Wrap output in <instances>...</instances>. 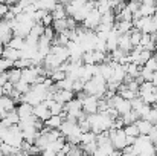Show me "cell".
Returning <instances> with one entry per match:
<instances>
[{
  "mask_svg": "<svg viewBox=\"0 0 157 156\" xmlns=\"http://www.w3.org/2000/svg\"><path fill=\"white\" fill-rule=\"evenodd\" d=\"M145 119H148L151 124H157V104L156 106H151V110H150V113L147 115V118Z\"/></svg>",
  "mask_w": 157,
  "mask_h": 156,
  "instance_id": "28",
  "label": "cell"
},
{
  "mask_svg": "<svg viewBox=\"0 0 157 156\" xmlns=\"http://www.w3.org/2000/svg\"><path fill=\"white\" fill-rule=\"evenodd\" d=\"M154 95H156V98H157V86H156V89H154Z\"/></svg>",
  "mask_w": 157,
  "mask_h": 156,
  "instance_id": "37",
  "label": "cell"
},
{
  "mask_svg": "<svg viewBox=\"0 0 157 156\" xmlns=\"http://www.w3.org/2000/svg\"><path fill=\"white\" fill-rule=\"evenodd\" d=\"M73 98H75V92L73 90H55V94H53V100L61 104L69 103Z\"/></svg>",
  "mask_w": 157,
  "mask_h": 156,
  "instance_id": "7",
  "label": "cell"
},
{
  "mask_svg": "<svg viewBox=\"0 0 157 156\" xmlns=\"http://www.w3.org/2000/svg\"><path fill=\"white\" fill-rule=\"evenodd\" d=\"M34 116L37 118V119H40V121H46V119H49L51 118V110H49V107L46 106V103L43 101V103L37 104V106H34Z\"/></svg>",
  "mask_w": 157,
  "mask_h": 156,
  "instance_id": "6",
  "label": "cell"
},
{
  "mask_svg": "<svg viewBox=\"0 0 157 156\" xmlns=\"http://www.w3.org/2000/svg\"><path fill=\"white\" fill-rule=\"evenodd\" d=\"M44 28H48V26H52V23H53V18H52V14L51 12H48L43 18H41V22H40Z\"/></svg>",
  "mask_w": 157,
  "mask_h": 156,
  "instance_id": "30",
  "label": "cell"
},
{
  "mask_svg": "<svg viewBox=\"0 0 157 156\" xmlns=\"http://www.w3.org/2000/svg\"><path fill=\"white\" fill-rule=\"evenodd\" d=\"M8 83V74L6 72H0V87H3Z\"/></svg>",
  "mask_w": 157,
  "mask_h": 156,
  "instance_id": "32",
  "label": "cell"
},
{
  "mask_svg": "<svg viewBox=\"0 0 157 156\" xmlns=\"http://www.w3.org/2000/svg\"><path fill=\"white\" fill-rule=\"evenodd\" d=\"M139 119V115H137V112L136 110H130L128 113H125V115H122V121H124V127L125 126H128V124H134L136 121Z\"/></svg>",
  "mask_w": 157,
  "mask_h": 156,
  "instance_id": "21",
  "label": "cell"
},
{
  "mask_svg": "<svg viewBox=\"0 0 157 156\" xmlns=\"http://www.w3.org/2000/svg\"><path fill=\"white\" fill-rule=\"evenodd\" d=\"M21 80L26 81V83H29V84L32 86V84H35V83H41V81L44 80V77H40L37 66H31V67L21 69Z\"/></svg>",
  "mask_w": 157,
  "mask_h": 156,
  "instance_id": "3",
  "label": "cell"
},
{
  "mask_svg": "<svg viewBox=\"0 0 157 156\" xmlns=\"http://www.w3.org/2000/svg\"><path fill=\"white\" fill-rule=\"evenodd\" d=\"M6 74H8V81L12 83V84H15L17 81L21 80V70L17 69V67H11V69H8Z\"/></svg>",
  "mask_w": 157,
  "mask_h": 156,
  "instance_id": "19",
  "label": "cell"
},
{
  "mask_svg": "<svg viewBox=\"0 0 157 156\" xmlns=\"http://www.w3.org/2000/svg\"><path fill=\"white\" fill-rule=\"evenodd\" d=\"M110 142L114 147V150H122L124 147H127V135L124 132V129H110Z\"/></svg>",
  "mask_w": 157,
  "mask_h": 156,
  "instance_id": "2",
  "label": "cell"
},
{
  "mask_svg": "<svg viewBox=\"0 0 157 156\" xmlns=\"http://www.w3.org/2000/svg\"><path fill=\"white\" fill-rule=\"evenodd\" d=\"M117 48H119L121 51H124L125 54H128V52L133 49V46H131V43H130L128 34H119V37H117Z\"/></svg>",
  "mask_w": 157,
  "mask_h": 156,
  "instance_id": "13",
  "label": "cell"
},
{
  "mask_svg": "<svg viewBox=\"0 0 157 156\" xmlns=\"http://www.w3.org/2000/svg\"><path fill=\"white\" fill-rule=\"evenodd\" d=\"M6 46H9V48H12V49H17V51H21V49L25 48V38L12 35V38L9 40V43H8Z\"/></svg>",
  "mask_w": 157,
  "mask_h": 156,
  "instance_id": "22",
  "label": "cell"
},
{
  "mask_svg": "<svg viewBox=\"0 0 157 156\" xmlns=\"http://www.w3.org/2000/svg\"><path fill=\"white\" fill-rule=\"evenodd\" d=\"M117 37H119V34H117V31L113 28V29L108 32L107 40H105L107 52H111V51H114V49H117Z\"/></svg>",
  "mask_w": 157,
  "mask_h": 156,
  "instance_id": "10",
  "label": "cell"
},
{
  "mask_svg": "<svg viewBox=\"0 0 157 156\" xmlns=\"http://www.w3.org/2000/svg\"><path fill=\"white\" fill-rule=\"evenodd\" d=\"M144 67H145V69H148V70H151V72H156L157 70V60L154 58V57H151V58L144 64Z\"/></svg>",
  "mask_w": 157,
  "mask_h": 156,
  "instance_id": "29",
  "label": "cell"
},
{
  "mask_svg": "<svg viewBox=\"0 0 157 156\" xmlns=\"http://www.w3.org/2000/svg\"><path fill=\"white\" fill-rule=\"evenodd\" d=\"M87 95H95L99 100L104 98L105 92H107V81L101 75H95L93 78H90L89 81L84 83V90Z\"/></svg>",
  "mask_w": 157,
  "mask_h": 156,
  "instance_id": "1",
  "label": "cell"
},
{
  "mask_svg": "<svg viewBox=\"0 0 157 156\" xmlns=\"http://www.w3.org/2000/svg\"><path fill=\"white\" fill-rule=\"evenodd\" d=\"M134 141H136V138H134V136H127V146H133V144H134Z\"/></svg>",
  "mask_w": 157,
  "mask_h": 156,
  "instance_id": "33",
  "label": "cell"
},
{
  "mask_svg": "<svg viewBox=\"0 0 157 156\" xmlns=\"http://www.w3.org/2000/svg\"><path fill=\"white\" fill-rule=\"evenodd\" d=\"M0 97H3V87H0Z\"/></svg>",
  "mask_w": 157,
  "mask_h": 156,
  "instance_id": "36",
  "label": "cell"
},
{
  "mask_svg": "<svg viewBox=\"0 0 157 156\" xmlns=\"http://www.w3.org/2000/svg\"><path fill=\"white\" fill-rule=\"evenodd\" d=\"M96 69H98V64H82V69H81V78L84 83L89 81L90 78H93L96 75Z\"/></svg>",
  "mask_w": 157,
  "mask_h": 156,
  "instance_id": "8",
  "label": "cell"
},
{
  "mask_svg": "<svg viewBox=\"0 0 157 156\" xmlns=\"http://www.w3.org/2000/svg\"><path fill=\"white\" fill-rule=\"evenodd\" d=\"M0 156H5V155H2V153H0Z\"/></svg>",
  "mask_w": 157,
  "mask_h": 156,
  "instance_id": "38",
  "label": "cell"
},
{
  "mask_svg": "<svg viewBox=\"0 0 157 156\" xmlns=\"http://www.w3.org/2000/svg\"><path fill=\"white\" fill-rule=\"evenodd\" d=\"M99 23H101V14H99L98 9L95 8V9H92V11L89 12V15L82 20L81 25H82V28H86V29H89V31H95Z\"/></svg>",
  "mask_w": 157,
  "mask_h": 156,
  "instance_id": "4",
  "label": "cell"
},
{
  "mask_svg": "<svg viewBox=\"0 0 157 156\" xmlns=\"http://www.w3.org/2000/svg\"><path fill=\"white\" fill-rule=\"evenodd\" d=\"M124 132H125L127 136H134V138H137V136L140 135V133H139V129H137V126H136V122L125 126V127H124Z\"/></svg>",
  "mask_w": 157,
  "mask_h": 156,
  "instance_id": "26",
  "label": "cell"
},
{
  "mask_svg": "<svg viewBox=\"0 0 157 156\" xmlns=\"http://www.w3.org/2000/svg\"><path fill=\"white\" fill-rule=\"evenodd\" d=\"M56 0H35V8L37 9H43L46 12H52V9L56 6Z\"/></svg>",
  "mask_w": 157,
  "mask_h": 156,
  "instance_id": "16",
  "label": "cell"
},
{
  "mask_svg": "<svg viewBox=\"0 0 157 156\" xmlns=\"http://www.w3.org/2000/svg\"><path fill=\"white\" fill-rule=\"evenodd\" d=\"M51 54H52L53 57L63 64V63H66V61H69V51H67V48L66 46H59V45H52V48H51Z\"/></svg>",
  "mask_w": 157,
  "mask_h": 156,
  "instance_id": "5",
  "label": "cell"
},
{
  "mask_svg": "<svg viewBox=\"0 0 157 156\" xmlns=\"http://www.w3.org/2000/svg\"><path fill=\"white\" fill-rule=\"evenodd\" d=\"M2 58L14 63V61H17V60L20 58V51L12 49V48H9V46H3V51H2Z\"/></svg>",
  "mask_w": 157,
  "mask_h": 156,
  "instance_id": "12",
  "label": "cell"
},
{
  "mask_svg": "<svg viewBox=\"0 0 157 156\" xmlns=\"http://www.w3.org/2000/svg\"><path fill=\"white\" fill-rule=\"evenodd\" d=\"M52 28H53V31H55L56 34H59V32H66V31H67V18H63V20H53Z\"/></svg>",
  "mask_w": 157,
  "mask_h": 156,
  "instance_id": "23",
  "label": "cell"
},
{
  "mask_svg": "<svg viewBox=\"0 0 157 156\" xmlns=\"http://www.w3.org/2000/svg\"><path fill=\"white\" fill-rule=\"evenodd\" d=\"M56 2H58V3H61V5H67L70 0H56Z\"/></svg>",
  "mask_w": 157,
  "mask_h": 156,
  "instance_id": "35",
  "label": "cell"
},
{
  "mask_svg": "<svg viewBox=\"0 0 157 156\" xmlns=\"http://www.w3.org/2000/svg\"><path fill=\"white\" fill-rule=\"evenodd\" d=\"M66 77H67V74H66L63 69H59V67H58V69H55V70H52V72H51V75H49V78L52 80L53 83H58V81L64 80Z\"/></svg>",
  "mask_w": 157,
  "mask_h": 156,
  "instance_id": "24",
  "label": "cell"
},
{
  "mask_svg": "<svg viewBox=\"0 0 157 156\" xmlns=\"http://www.w3.org/2000/svg\"><path fill=\"white\" fill-rule=\"evenodd\" d=\"M32 66V61L31 60H26V58H18L17 61H14V66L12 67H17V69H26V67H31Z\"/></svg>",
  "mask_w": 157,
  "mask_h": 156,
  "instance_id": "27",
  "label": "cell"
},
{
  "mask_svg": "<svg viewBox=\"0 0 157 156\" xmlns=\"http://www.w3.org/2000/svg\"><path fill=\"white\" fill-rule=\"evenodd\" d=\"M8 11H9V6H8L6 3H2V2H0V20L6 15Z\"/></svg>",
  "mask_w": 157,
  "mask_h": 156,
  "instance_id": "31",
  "label": "cell"
},
{
  "mask_svg": "<svg viewBox=\"0 0 157 156\" xmlns=\"http://www.w3.org/2000/svg\"><path fill=\"white\" fill-rule=\"evenodd\" d=\"M156 9H157L156 3H140L137 14L140 17H153L154 12H156Z\"/></svg>",
  "mask_w": 157,
  "mask_h": 156,
  "instance_id": "11",
  "label": "cell"
},
{
  "mask_svg": "<svg viewBox=\"0 0 157 156\" xmlns=\"http://www.w3.org/2000/svg\"><path fill=\"white\" fill-rule=\"evenodd\" d=\"M51 14H52L53 20H63V18H67L66 8H64V5H61V3H56V6L52 9Z\"/></svg>",
  "mask_w": 157,
  "mask_h": 156,
  "instance_id": "18",
  "label": "cell"
},
{
  "mask_svg": "<svg viewBox=\"0 0 157 156\" xmlns=\"http://www.w3.org/2000/svg\"><path fill=\"white\" fill-rule=\"evenodd\" d=\"M151 83H153L154 86H157V70L153 72V80H151Z\"/></svg>",
  "mask_w": 157,
  "mask_h": 156,
  "instance_id": "34",
  "label": "cell"
},
{
  "mask_svg": "<svg viewBox=\"0 0 157 156\" xmlns=\"http://www.w3.org/2000/svg\"><path fill=\"white\" fill-rule=\"evenodd\" d=\"M15 110H17V115H18L20 119L29 118V116L34 115V106H31L29 103H20L15 107Z\"/></svg>",
  "mask_w": 157,
  "mask_h": 156,
  "instance_id": "9",
  "label": "cell"
},
{
  "mask_svg": "<svg viewBox=\"0 0 157 156\" xmlns=\"http://www.w3.org/2000/svg\"><path fill=\"white\" fill-rule=\"evenodd\" d=\"M136 126H137L140 135H150V132H151L153 127H154V124H151L148 119H144V118H139V119L136 121Z\"/></svg>",
  "mask_w": 157,
  "mask_h": 156,
  "instance_id": "15",
  "label": "cell"
},
{
  "mask_svg": "<svg viewBox=\"0 0 157 156\" xmlns=\"http://www.w3.org/2000/svg\"><path fill=\"white\" fill-rule=\"evenodd\" d=\"M31 89V84L29 83H26V81H23V80H20V81H17L15 84H14V90H17L18 94H26L28 90Z\"/></svg>",
  "mask_w": 157,
  "mask_h": 156,
  "instance_id": "25",
  "label": "cell"
},
{
  "mask_svg": "<svg viewBox=\"0 0 157 156\" xmlns=\"http://www.w3.org/2000/svg\"><path fill=\"white\" fill-rule=\"evenodd\" d=\"M63 121H64V118H63L61 115H51V118L44 121V127H46L48 130L59 129V126L63 124Z\"/></svg>",
  "mask_w": 157,
  "mask_h": 156,
  "instance_id": "14",
  "label": "cell"
},
{
  "mask_svg": "<svg viewBox=\"0 0 157 156\" xmlns=\"http://www.w3.org/2000/svg\"><path fill=\"white\" fill-rule=\"evenodd\" d=\"M128 37H130V43H131V46L134 48V46H139L140 45V38H142V32L139 31V29H136V28H133L130 32H128Z\"/></svg>",
  "mask_w": 157,
  "mask_h": 156,
  "instance_id": "20",
  "label": "cell"
},
{
  "mask_svg": "<svg viewBox=\"0 0 157 156\" xmlns=\"http://www.w3.org/2000/svg\"><path fill=\"white\" fill-rule=\"evenodd\" d=\"M114 29L117 31V34H128L133 29V22H127V20L114 22Z\"/></svg>",
  "mask_w": 157,
  "mask_h": 156,
  "instance_id": "17",
  "label": "cell"
}]
</instances>
